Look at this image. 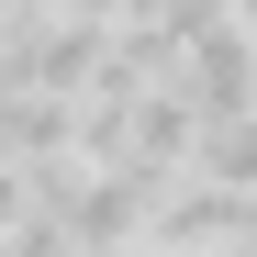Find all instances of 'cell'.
Wrapping results in <instances>:
<instances>
[{"mask_svg":"<svg viewBox=\"0 0 257 257\" xmlns=\"http://www.w3.org/2000/svg\"><path fill=\"white\" fill-rule=\"evenodd\" d=\"M12 212H23V168H0V224H12Z\"/></svg>","mask_w":257,"mask_h":257,"instance_id":"6da1fadb","label":"cell"}]
</instances>
